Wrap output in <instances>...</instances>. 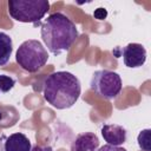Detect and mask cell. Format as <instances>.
Here are the masks:
<instances>
[{"label": "cell", "mask_w": 151, "mask_h": 151, "mask_svg": "<svg viewBox=\"0 0 151 151\" xmlns=\"http://www.w3.org/2000/svg\"><path fill=\"white\" fill-rule=\"evenodd\" d=\"M4 151H31L32 144L28 137L22 132H15L4 138Z\"/></svg>", "instance_id": "9"}, {"label": "cell", "mask_w": 151, "mask_h": 151, "mask_svg": "<svg viewBox=\"0 0 151 151\" xmlns=\"http://www.w3.org/2000/svg\"><path fill=\"white\" fill-rule=\"evenodd\" d=\"M99 149V138L94 132L79 133L71 144V151H97Z\"/></svg>", "instance_id": "8"}, {"label": "cell", "mask_w": 151, "mask_h": 151, "mask_svg": "<svg viewBox=\"0 0 151 151\" xmlns=\"http://www.w3.org/2000/svg\"><path fill=\"white\" fill-rule=\"evenodd\" d=\"M97 151H127L126 149L122 147V146H113V145H103L100 149H98Z\"/></svg>", "instance_id": "15"}, {"label": "cell", "mask_w": 151, "mask_h": 151, "mask_svg": "<svg viewBox=\"0 0 151 151\" xmlns=\"http://www.w3.org/2000/svg\"><path fill=\"white\" fill-rule=\"evenodd\" d=\"M12 52H13L12 38L6 33L0 32V66H4L9 61Z\"/></svg>", "instance_id": "11"}, {"label": "cell", "mask_w": 151, "mask_h": 151, "mask_svg": "<svg viewBox=\"0 0 151 151\" xmlns=\"http://www.w3.org/2000/svg\"><path fill=\"white\" fill-rule=\"evenodd\" d=\"M93 17L96 19H98V20H104L107 17V11L105 8H103V7H99L93 12Z\"/></svg>", "instance_id": "14"}, {"label": "cell", "mask_w": 151, "mask_h": 151, "mask_svg": "<svg viewBox=\"0 0 151 151\" xmlns=\"http://www.w3.org/2000/svg\"><path fill=\"white\" fill-rule=\"evenodd\" d=\"M104 140L109 145L120 146L127 139V131L124 126L118 124H104L100 129Z\"/></svg>", "instance_id": "7"}, {"label": "cell", "mask_w": 151, "mask_h": 151, "mask_svg": "<svg viewBox=\"0 0 151 151\" xmlns=\"http://www.w3.org/2000/svg\"><path fill=\"white\" fill-rule=\"evenodd\" d=\"M40 27L44 44L47 50L55 55L68 51L79 37L76 24L61 12L50 14Z\"/></svg>", "instance_id": "2"}, {"label": "cell", "mask_w": 151, "mask_h": 151, "mask_svg": "<svg viewBox=\"0 0 151 151\" xmlns=\"http://www.w3.org/2000/svg\"><path fill=\"white\" fill-rule=\"evenodd\" d=\"M19 112L13 106H0V126L11 127L19 120Z\"/></svg>", "instance_id": "10"}, {"label": "cell", "mask_w": 151, "mask_h": 151, "mask_svg": "<svg viewBox=\"0 0 151 151\" xmlns=\"http://www.w3.org/2000/svg\"><path fill=\"white\" fill-rule=\"evenodd\" d=\"M90 87L99 97L112 100L116 99L123 88V81L120 76L111 70H98L92 74Z\"/></svg>", "instance_id": "5"}, {"label": "cell", "mask_w": 151, "mask_h": 151, "mask_svg": "<svg viewBox=\"0 0 151 151\" xmlns=\"http://www.w3.org/2000/svg\"><path fill=\"white\" fill-rule=\"evenodd\" d=\"M123 61L126 67L138 68L142 67L146 61V50L142 44L130 42L122 48Z\"/></svg>", "instance_id": "6"}, {"label": "cell", "mask_w": 151, "mask_h": 151, "mask_svg": "<svg viewBox=\"0 0 151 151\" xmlns=\"http://www.w3.org/2000/svg\"><path fill=\"white\" fill-rule=\"evenodd\" d=\"M80 93V80L67 71L53 72L45 77L42 81L44 99L57 110L72 107L79 99Z\"/></svg>", "instance_id": "1"}, {"label": "cell", "mask_w": 151, "mask_h": 151, "mask_svg": "<svg viewBox=\"0 0 151 151\" xmlns=\"http://www.w3.org/2000/svg\"><path fill=\"white\" fill-rule=\"evenodd\" d=\"M150 133L151 130L150 129H144L139 132L138 137H137V142H138V146L140 147L142 151H151V139H150Z\"/></svg>", "instance_id": "12"}, {"label": "cell", "mask_w": 151, "mask_h": 151, "mask_svg": "<svg viewBox=\"0 0 151 151\" xmlns=\"http://www.w3.org/2000/svg\"><path fill=\"white\" fill-rule=\"evenodd\" d=\"M31 151H53L51 146H40V145H34L32 146Z\"/></svg>", "instance_id": "16"}, {"label": "cell", "mask_w": 151, "mask_h": 151, "mask_svg": "<svg viewBox=\"0 0 151 151\" xmlns=\"http://www.w3.org/2000/svg\"><path fill=\"white\" fill-rule=\"evenodd\" d=\"M15 85V79L6 76V74H0V92L6 93L9 92Z\"/></svg>", "instance_id": "13"}, {"label": "cell", "mask_w": 151, "mask_h": 151, "mask_svg": "<svg viewBox=\"0 0 151 151\" xmlns=\"http://www.w3.org/2000/svg\"><path fill=\"white\" fill-rule=\"evenodd\" d=\"M2 143H4V140H1V139H0V151H4V146H2Z\"/></svg>", "instance_id": "17"}, {"label": "cell", "mask_w": 151, "mask_h": 151, "mask_svg": "<svg viewBox=\"0 0 151 151\" xmlns=\"http://www.w3.org/2000/svg\"><path fill=\"white\" fill-rule=\"evenodd\" d=\"M48 60L47 50L39 40H25L15 52L17 64L28 73H35L45 66Z\"/></svg>", "instance_id": "3"}, {"label": "cell", "mask_w": 151, "mask_h": 151, "mask_svg": "<svg viewBox=\"0 0 151 151\" xmlns=\"http://www.w3.org/2000/svg\"><path fill=\"white\" fill-rule=\"evenodd\" d=\"M8 13L19 22L39 24L50 9L48 0H9Z\"/></svg>", "instance_id": "4"}]
</instances>
